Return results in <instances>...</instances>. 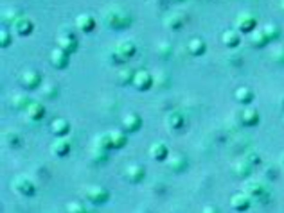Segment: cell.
Returning <instances> with one entry per match:
<instances>
[{
    "mask_svg": "<svg viewBox=\"0 0 284 213\" xmlns=\"http://www.w3.org/2000/svg\"><path fill=\"white\" fill-rule=\"evenodd\" d=\"M245 160H247V161H248V163H250V165H257V163H259V154H252V152H250V154H247V158H245Z\"/></svg>",
    "mask_w": 284,
    "mask_h": 213,
    "instance_id": "cell-39",
    "label": "cell"
},
{
    "mask_svg": "<svg viewBox=\"0 0 284 213\" xmlns=\"http://www.w3.org/2000/svg\"><path fill=\"white\" fill-rule=\"evenodd\" d=\"M65 212H67V213H89V212H87V208H85V204H81L79 201H71V202H67Z\"/></svg>",
    "mask_w": 284,
    "mask_h": 213,
    "instance_id": "cell-33",
    "label": "cell"
},
{
    "mask_svg": "<svg viewBox=\"0 0 284 213\" xmlns=\"http://www.w3.org/2000/svg\"><path fill=\"white\" fill-rule=\"evenodd\" d=\"M51 131L54 137L65 138L71 133V122H67V119H54L51 124Z\"/></svg>",
    "mask_w": 284,
    "mask_h": 213,
    "instance_id": "cell-16",
    "label": "cell"
},
{
    "mask_svg": "<svg viewBox=\"0 0 284 213\" xmlns=\"http://www.w3.org/2000/svg\"><path fill=\"white\" fill-rule=\"evenodd\" d=\"M135 52H137V47L131 40H121V42L115 45V48H113V56H115V60H117L119 63H126L130 58L135 56Z\"/></svg>",
    "mask_w": 284,
    "mask_h": 213,
    "instance_id": "cell-2",
    "label": "cell"
},
{
    "mask_svg": "<svg viewBox=\"0 0 284 213\" xmlns=\"http://www.w3.org/2000/svg\"><path fill=\"white\" fill-rule=\"evenodd\" d=\"M2 143H4V147L18 149L22 145V138H20V135H18L17 131H6L2 135Z\"/></svg>",
    "mask_w": 284,
    "mask_h": 213,
    "instance_id": "cell-21",
    "label": "cell"
},
{
    "mask_svg": "<svg viewBox=\"0 0 284 213\" xmlns=\"http://www.w3.org/2000/svg\"><path fill=\"white\" fill-rule=\"evenodd\" d=\"M231 206L234 208L236 212H245V210H248L250 208V196H247L245 192H243V194H236V196H232Z\"/></svg>",
    "mask_w": 284,
    "mask_h": 213,
    "instance_id": "cell-20",
    "label": "cell"
},
{
    "mask_svg": "<svg viewBox=\"0 0 284 213\" xmlns=\"http://www.w3.org/2000/svg\"><path fill=\"white\" fill-rule=\"evenodd\" d=\"M159 54L162 56V58L169 56V54H171V45H169V43H160L159 45Z\"/></svg>",
    "mask_w": 284,
    "mask_h": 213,
    "instance_id": "cell-38",
    "label": "cell"
},
{
    "mask_svg": "<svg viewBox=\"0 0 284 213\" xmlns=\"http://www.w3.org/2000/svg\"><path fill=\"white\" fill-rule=\"evenodd\" d=\"M56 45H58V48H61V50H65L67 54H72L76 52L77 47H79V42H77V38L72 32H67V34H58V38H56Z\"/></svg>",
    "mask_w": 284,
    "mask_h": 213,
    "instance_id": "cell-6",
    "label": "cell"
},
{
    "mask_svg": "<svg viewBox=\"0 0 284 213\" xmlns=\"http://www.w3.org/2000/svg\"><path fill=\"white\" fill-rule=\"evenodd\" d=\"M13 190L25 197H33L36 194V184L33 183V179L27 176H17L13 179Z\"/></svg>",
    "mask_w": 284,
    "mask_h": 213,
    "instance_id": "cell-4",
    "label": "cell"
},
{
    "mask_svg": "<svg viewBox=\"0 0 284 213\" xmlns=\"http://www.w3.org/2000/svg\"><path fill=\"white\" fill-rule=\"evenodd\" d=\"M164 25H166L167 29L171 30H178L182 25H184V18L180 16V15H169V16H166V20H164Z\"/></svg>",
    "mask_w": 284,
    "mask_h": 213,
    "instance_id": "cell-30",
    "label": "cell"
},
{
    "mask_svg": "<svg viewBox=\"0 0 284 213\" xmlns=\"http://www.w3.org/2000/svg\"><path fill=\"white\" fill-rule=\"evenodd\" d=\"M234 97H236V101L239 102V104H250V102L254 101V91L250 88H247V86H239V88L234 91Z\"/></svg>",
    "mask_w": 284,
    "mask_h": 213,
    "instance_id": "cell-25",
    "label": "cell"
},
{
    "mask_svg": "<svg viewBox=\"0 0 284 213\" xmlns=\"http://www.w3.org/2000/svg\"><path fill=\"white\" fill-rule=\"evenodd\" d=\"M69 56L71 54H67L65 50H61V48H54L53 52H51V63H53L54 68H58V70H63L69 66Z\"/></svg>",
    "mask_w": 284,
    "mask_h": 213,
    "instance_id": "cell-13",
    "label": "cell"
},
{
    "mask_svg": "<svg viewBox=\"0 0 284 213\" xmlns=\"http://www.w3.org/2000/svg\"><path fill=\"white\" fill-rule=\"evenodd\" d=\"M18 81H20V84H22L25 90H36L42 84V76H40V72L31 70L29 68V70H24L20 74Z\"/></svg>",
    "mask_w": 284,
    "mask_h": 213,
    "instance_id": "cell-5",
    "label": "cell"
},
{
    "mask_svg": "<svg viewBox=\"0 0 284 213\" xmlns=\"http://www.w3.org/2000/svg\"><path fill=\"white\" fill-rule=\"evenodd\" d=\"M201 213H219V210L216 206H213V204H209V206H205L201 210Z\"/></svg>",
    "mask_w": 284,
    "mask_h": 213,
    "instance_id": "cell-40",
    "label": "cell"
},
{
    "mask_svg": "<svg viewBox=\"0 0 284 213\" xmlns=\"http://www.w3.org/2000/svg\"><path fill=\"white\" fill-rule=\"evenodd\" d=\"M268 42H270V40L266 38V34H265V30H263V29L254 30V32H252V36H250V43H252L254 47H259V48L265 47Z\"/></svg>",
    "mask_w": 284,
    "mask_h": 213,
    "instance_id": "cell-29",
    "label": "cell"
},
{
    "mask_svg": "<svg viewBox=\"0 0 284 213\" xmlns=\"http://www.w3.org/2000/svg\"><path fill=\"white\" fill-rule=\"evenodd\" d=\"M187 50H189L191 56H201V54H205V50H207V45H205V42L201 40V38H191L189 43H187Z\"/></svg>",
    "mask_w": 284,
    "mask_h": 213,
    "instance_id": "cell-23",
    "label": "cell"
},
{
    "mask_svg": "<svg viewBox=\"0 0 284 213\" xmlns=\"http://www.w3.org/2000/svg\"><path fill=\"white\" fill-rule=\"evenodd\" d=\"M178 2H184V0H178Z\"/></svg>",
    "mask_w": 284,
    "mask_h": 213,
    "instance_id": "cell-43",
    "label": "cell"
},
{
    "mask_svg": "<svg viewBox=\"0 0 284 213\" xmlns=\"http://www.w3.org/2000/svg\"><path fill=\"white\" fill-rule=\"evenodd\" d=\"M149 156L155 161H164L169 156V149L164 142H153L149 145Z\"/></svg>",
    "mask_w": 284,
    "mask_h": 213,
    "instance_id": "cell-15",
    "label": "cell"
},
{
    "mask_svg": "<svg viewBox=\"0 0 284 213\" xmlns=\"http://www.w3.org/2000/svg\"><path fill=\"white\" fill-rule=\"evenodd\" d=\"M232 170H234V174L239 176V178H248L250 172H252V165H250L247 160H241V161H237V163H234Z\"/></svg>",
    "mask_w": 284,
    "mask_h": 213,
    "instance_id": "cell-28",
    "label": "cell"
},
{
    "mask_svg": "<svg viewBox=\"0 0 284 213\" xmlns=\"http://www.w3.org/2000/svg\"><path fill=\"white\" fill-rule=\"evenodd\" d=\"M263 30H265V34H266L268 40H275L279 34H281V30H279L277 25H273V24H268L263 27Z\"/></svg>",
    "mask_w": 284,
    "mask_h": 213,
    "instance_id": "cell-35",
    "label": "cell"
},
{
    "mask_svg": "<svg viewBox=\"0 0 284 213\" xmlns=\"http://www.w3.org/2000/svg\"><path fill=\"white\" fill-rule=\"evenodd\" d=\"M33 101H29V97L24 93H18L13 97V106L17 107V109H22V107H27Z\"/></svg>",
    "mask_w": 284,
    "mask_h": 213,
    "instance_id": "cell-32",
    "label": "cell"
},
{
    "mask_svg": "<svg viewBox=\"0 0 284 213\" xmlns=\"http://www.w3.org/2000/svg\"><path fill=\"white\" fill-rule=\"evenodd\" d=\"M85 197L89 199L92 204H105L110 199V192L101 184H90L85 188Z\"/></svg>",
    "mask_w": 284,
    "mask_h": 213,
    "instance_id": "cell-3",
    "label": "cell"
},
{
    "mask_svg": "<svg viewBox=\"0 0 284 213\" xmlns=\"http://www.w3.org/2000/svg\"><path fill=\"white\" fill-rule=\"evenodd\" d=\"M239 42H241V36H239V32L237 30H225L223 34H221V43L225 45L227 48H234L239 45Z\"/></svg>",
    "mask_w": 284,
    "mask_h": 213,
    "instance_id": "cell-22",
    "label": "cell"
},
{
    "mask_svg": "<svg viewBox=\"0 0 284 213\" xmlns=\"http://www.w3.org/2000/svg\"><path fill=\"white\" fill-rule=\"evenodd\" d=\"M51 151H53V154L63 158V156H67V154L71 152V142L67 138H56L53 142V145H51Z\"/></svg>",
    "mask_w": 284,
    "mask_h": 213,
    "instance_id": "cell-18",
    "label": "cell"
},
{
    "mask_svg": "<svg viewBox=\"0 0 284 213\" xmlns=\"http://www.w3.org/2000/svg\"><path fill=\"white\" fill-rule=\"evenodd\" d=\"M103 16H105L106 25L108 27H112V29H124V27H128V25L131 24V16L123 9V7H119V6L108 7Z\"/></svg>",
    "mask_w": 284,
    "mask_h": 213,
    "instance_id": "cell-1",
    "label": "cell"
},
{
    "mask_svg": "<svg viewBox=\"0 0 284 213\" xmlns=\"http://www.w3.org/2000/svg\"><path fill=\"white\" fill-rule=\"evenodd\" d=\"M25 115H27L29 120L38 122V120H42L45 117V106H43L42 102H31L29 106L25 107Z\"/></svg>",
    "mask_w": 284,
    "mask_h": 213,
    "instance_id": "cell-17",
    "label": "cell"
},
{
    "mask_svg": "<svg viewBox=\"0 0 284 213\" xmlns=\"http://www.w3.org/2000/svg\"><path fill=\"white\" fill-rule=\"evenodd\" d=\"M281 7H283V11H284V0H281Z\"/></svg>",
    "mask_w": 284,
    "mask_h": 213,
    "instance_id": "cell-41",
    "label": "cell"
},
{
    "mask_svg": "<svg viewBox=\"0 0 284 213\" xmlns=\"http://www.w3.org/2000/svg\"><path fill=\"white\" fill-rule=\"evenodd\" d=\"M133 76H135V72H131L130 68H124V70L119 72V83L121 84H128L133 81Z\"/></svg>",
    "mask_w": 284,
    "mask_h": 213,
    "instance_id": "cell-34",
    "label": "cell"
},
{
    "mask_svg": "<svg viewBox=\"0 0 284 213\" xmlns=\"http://www.w3.org/2000/svg\"><path fill=\"white\" fill-rule=\"evenodd\" d=\"M76 27L81 32H92L95 29V18L90 13H81L76 16Z\"/></svg>",
    "mask_w": 284,
    "mask_h": 213,
    "instance_id": "cell-12",
    "label": "cell"
},
{
    "mask_svg": "<svg viewBox=\"0 0 284 213\" xmlns=\"http://www.w3.org/2000/svg\"><path fill=\"white\" fill-rule=\"evenodd\" d=\"M167 165H169V168H171L173 172H182L185 168V165H187V161H185L184 156L178 154V156H171V158H169V163H167Z\"/></svg>",
    "mask_w": 284,
    "mask_h": 213,
    "instance_id": "cell-31",
    "label": "cell"
},
{
    "mask_svg": "<svg viewBox=\"0 0 284 213\" xmlns=\"http://www.w3.org/2000/svg\"><path fill=\"white\" fill-rule=\"evenodd\" d=\"M13 38H11V32L7 29H2L0 30V47L2 48H7L9 45H11Z\"/></svg>",
    "mask_w": 284,
    "mask_h": 213,
    "instance_id": "cell-36",
    "label": "cell"
},
{
    "mask_svg": "<svg viewBox=\"0 0 284 213\" xmlns=\"http://www.w3.org/2000/svg\"><path fill=\"white\" fill-rule=\"evenodd\" d=\"M35 29V24L33 20L27 16H18L15 22H13V30L17 32L18 36H29Z\"/></svg>",
    "mask_w": 284,
    "mask_h": 213,
    "instance_id": "cell-9",
    "label": "cell"
},
{
    "mask_svg": "<svg viewBox=\"0 0 284 213\" xmlns=\"http://www.w3.org/2000/svg\"><path fill=\"white\" fill-rule=\"evenodd\" d=\"M108 133H110V140H112L113 149H123L126 143H128V137L124 135V131L112 129V131H108Z\"/></svg>",
    "mask_w": 284,
    "mask_h": 213,
    "instance_id": "cell-26",
    "label": "cell"
},
{
    "mask_svg": "<svg viewBox=\"0 0 284 213\" xmlns=\"http://www.w3.org/2000/svg\"><path fill=\"white\" fill-rule=\"evenodd\" d=\"M131 84H133L139 91H148V90L151 88V84H153V77H151V74H149L148 70H137Z\"/></svg>",
    "mask_w": 284,
    "mask_h": 213,
    "instance_id": "cell-8",
    "label": "cell"
},
{
    "mask_svg": "<svg viewBox=\"0 0 284 213\" xmlns=\"http://www.w3.org/2000/svg\"><path fill=\"white\" fill-rule=\"evenodd\" d=\"M243 192L250 197H261L266 194V192H265V186L261 183H257V181H254V179H250V181H247V183L243 184Z\"/></svg>",
    "mask_w": 284,
    "mask_h": 213,
    "instance_id": "cell-19",
    "label": "cell"
},
{
    "mask_svg": "<svg viewBox=\"0 0 284 213\" xmlns=\"http://www.w3.org/2000/svg\"><path fill=\"white\" fill-rule=\"evenodd\" d=\"M241 122L245 125H257L259 124V111L255 107H245L241 111Z\"/></svg>",
    "mask_w": 284,
    "mask_h": 213,
    "instance_id": "cell-24",
    "label": "cell"
},
{
    "mask_svg": "<svg viewBox=\"0 0 284 213\" xmlns=\"http://www.w3.org/2000/svg\"><path fill=\"white\" fill-rule=\"evenodd\" d=\"M124 176L130 183H141L144 176H146V170L144 167L139 165V163H130V165L124 168Z\"/></svg>",
    "mask_w": 284,
    "mask_h": 213,
    "instance_id": "cell-10",
    "label": "cell"
},
{
    "mask_svg": "<svg viewBox=\"0 0 284 213\" xmlns=\"http://www.w3.org/2000/svg\"><path fill=\"white\" fill-rule=\"evenodd\" d=\"M281 163H283V167H284V154H283V158H281Z\"/></svg>",
    "mask_w": 284,
    "mask_h": 213,
    "instance_id": "cell-42",
    "label": "cell"
},
{
    "mask_svg": "<svg viewBox=\"0 0 284 213\" xmlns=\"http://www.w3.org/2000/svg\"><path fill=\"white\" fill-rule=\"evenodd\" d=\"M185 124V119H184V115L180 111H169L166 115V125H167V129H171V131H180L182 127H184Z\"/></svg>",
    "mask_w": 284,
    "mask_h": 213,
    "instance_id": "cell-14",
    "label": "cell"
},
{
    "mask_svg": "<svg viewBox=\"0 0 284 213\" xmlns=\"http://www.w3.org/2000/svg\"><path fill=\"white\" fill-rule=\"evenodd\" d=\"M123 131L126 133H135L142 127V119L137 115V113H126L124 117H123Z\"/></svg>",
    "mask_w": 284,
    "mask_h": 213,
    "instance_id": "cell-11",
    "label": "cell"
},
{
    "mask_svg": "<svg viewBox=\"0 0 284 213\" xmlns=\"http://www.w3.org/2000/svg\"><path fill=\"white\" fill-rule=\"evenodd\" d=\"M94 149H99V151H112V140H110V133H101L97 135V138L94 140Z\"/></svg>",
    "mask_w": 284,
    "mask_h": 213,
    "instance_id": "cell-27",
    "label": "cell"
},
{
    "mask_svg": "<svg viewBox=\"0 0 284 213\" xmlns=\"http://www.w3.org/2000/svg\"><path fill=\"white\" fill-rule=\"evenodd\" d=\"M58 95V88L54 86V84H47V86H43V97H47V99H53Z\"/></svg>",
    "mask_w": 284,
    "mask_h": 213,
    "instance_id": "cell-37",
    "label": "cell"
},
{
    "mask_svg": "<svg viewBox=\"0 0 284 213\" xmlns=\"http://www.w3.org/2000/svg\"><path fill=\"white\" fill-rule=\"evenodd\" d=\"M255 25H257V20H255L254 15H250V13H239L236 16V27H237V32H252L255 29Z\"/></svg>",
    "mask_w": 284,
    "mask_h": 213,
    "instance_id": "cell-7",
    "label": "cell"
}]
</instances>
